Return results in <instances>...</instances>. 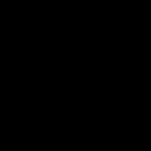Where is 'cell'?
Segmentation results:
<instances>
[]
</instances>
